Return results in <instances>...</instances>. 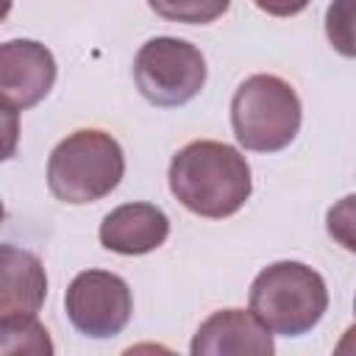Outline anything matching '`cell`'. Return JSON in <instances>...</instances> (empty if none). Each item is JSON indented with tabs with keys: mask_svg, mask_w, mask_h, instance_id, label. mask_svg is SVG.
<instances>
[{
	"mask_svg": "<svg viewBox=\"0 0 356 356\" xmlns=\"http://www.w3.org/2000/svg\"><path fill=\"white\" fill-rule=\"evenodd\" d=\"M44 298L47 273L39 256L17 245H0V320L36 314Z\"/></svg>",
	"mask_w": 356,
	"mask_h": 356,
	"instance_id": "30bf717a",
	"label": "cell"
},
{
	"mask_svg": "<svg viewBox=\"0 0 356 356\" xmlns=\"http://www.w3.org/2000/svg\"><path fill=\"white\" fill-rule=\"evenodd\" d=\"M134 81L142 97L161 108H175L197 97L206 83L203 53L175 36L147 39L134 58Z\"/></svg>",
	"mask_w": 356,
	"mask_h": 356,
	"instance_id": "5b68a950",
	"label": "cell"
},
{
	"mask_svg": "<svg viewBox=\"0 0 356 356\" xmlns=\"http://www.w3.org/2000/svg\"><path fill=\"white\" fill-rule=\"evenodd\" d=\"M256 8H261L264 14H273V17H295L300 14L312 0H253Z\"/></svg>",
	"mask_w": 356,
	"mask_h": 356,
	"instance_id": "9a60e30c",
	"label": "cell"
},
{
	"mask_svg": "<svg viewBox=\"0 0 356 356\" xmlns=\"http://www.w3.org/2000/svg\"><path fill=\"white\" fill-rule=\"evenodd\" d=\"M3 353H53V342L47 328L36 320V314L28 317H6L0 320V356Z\"/></svg>",
	"mask_w": 356,
	"mask_h": 356,
	"instance_id": "8fae6325",
	"label": "cell"
},
{
	"mask_svg": "<svg viewBox=\"0 0 356 356\" xmlns=\"http://www.w3.org/2000/svg\"><path fill=\"white\" fill-rule=\"evenodd\" d=\"M192 356H270L275 350L273 334L250 314V309H222L214 312L209 320L200 323V328L192 337L189 345Z\"/></svg>",
	"mask_w": 356,
	"mask_h": 356,
	"instance_id": "ba28073f",
	"label": "cell"
},
{
	"mask_svg": "<svg viewBox=\"0 0 356 356\" xmlns=\"http://www.w3.org/2000/svg\"><path fill=\"white\" fill-rule=\"evenodd\" d=\"M170 192L197 217L222 220L236 214L253 192L248 159L225 142L197 139L170 161Z\"/></svg>",
	"mask_w": 356,
	"mask_h": 356,
	"instance_id": "6da1fadb",
	"label": "cell"
},
{
	"mask_svg": "<svg viewBox=\"0 0 356 356\" xmlns=\"http://www.w3.org/2000/svg\"><path fill=\"white\" fill-rule=\"evenodd\" d=\"M8 11H11V0H0V22L8 17Z\"/></svg>",
	"mask_w": 356,
	"mask_h": 356,
	"instance_id": "2e32d148",
	"label": "cell"
},
{
	"mask_svg": "<svg viewBox=\"0 0 356 356\" xmlns=\"http://www.w3.org/2000/svg\"><path fill=\"white\" fill-rule=\"evenodd\" d=\"M3 217H6V209H3V200H0V222H3Z\"/></svg>",
	"mask_w": 356,
	"mask_h": 356,
	"instance_id": "e0dca14e",
	"label": "cell"
},
{
	"mask_svg": "<svg viewBox=\"0 0 356 356\" xmlns=\"http://www.w3.org/2000/svg\"><path fill=\"white\" fill-rule=\"evenodd\" d=\"M64 309L78 334L92 339H108L128 325L134 300L128 284L117 273L83 270L67 286Z\"/></svg>",
	"mask_w": 356,
	"mask_h": 356,
	"instance_id": "8992f818",
	"label": "cell"
},
{
	"mask_svg": "<svg viewBox=\"0 0 356 356\" xmlns=\"http://www.w3.org/2000/svg\"><path fill=\"white\" fill-rule=\"evenodd\" d=\"M250 314L281 337L309 334L328 309V289L317 270L303 261H275L264 267L248 292Z\"/></svg>",
	"mask_w": 356,
	"mask_h": 356,
	"instance_id": "7a4b0ae2",
	"label": "cell"
},
{
	"mask_svg": "<svg viewBox=\"0 0 356 356\" xmlns=\"http://www.w3.org/2000/svg\"><path fill=\"white\" fill-rule=\"evenodd\" d=\"M97 236L106 250L120 256H142L167 242L170 220L153 203H122L103 217Z\"/></svg>",
	"mask_w": 356,
	"mask_h": 356,
	"instance_id": "9c48e42d",
	"label": "cell"
},
{
	"mask_svg": "<svg viewBox=\"0 0 356 356\" xmlns=\"http://www.w3.org/2000/svg\"><path fill=\"white\" fill-rule=\"evenodd\" d=\"M350 19H353V0H334L325 14V31L331 44L342 56H353V36H350Z\"/></svg>",
	"mask_w": 356,
	"mask_h": 356,
	"instance_id": "4fadbf2b",
	"label": "cell"
},
{
	"mask_svg": "<svg viewBox=\"0 0 356 356\" xmlns=\"http://www.w3.org/2000/svg\"><path fill=\"white\" fill-rule=\"evenodd\" d=\"M147 6L170 22L206 25L220 19L228 11L231 0H147Z\"/></svg>",
	"mask_w": 356,
	"mask_h": 356,
	"instance_id": "7c38bea8",
	"label": "cell"
},
{
	"mask_svg": "<svg viewBox=\"0 0 356 356\" xmlns=\"http://www.w3.org/2000/svg\"><path fill=\"white\" fill-rule=\"evenodd\" d=\"M56 83V58L36 39L0 44V103L25 111L47 97Z\"/></svg>",
	"mask_w": 356,
	"mask_h": 356,
	"instance_id": "52a82bcc",
	"label": "cell"
},
{
	"mask_svg": "<svg viewBox=\"0 0 356 356\" xmlns=\"http://www.w3.org/2000/svg\"><path fill=\"white\" fill-rule=\"evenodd\" d=\"M300 97L278 75H250L231 97L234 136L253 153H278L292 145L300 131Z\"/></svg>",
	"mask_w": 356,
	"mask_h": 356,
	"instance_id": "277c9868",
	"label": "cell"
},
{
	"mask_svg": "<svg viewBox=\"0 0 356 356\" xmlns=\"http://www.w3.org/2000/svg\"><path fill=\"white\" fill-rule=\"evenodd\" d=\"M125 175L120 142L97 128H83L61 139L47 159V186L61 203H95L117 189Z\"/></svg>",
	"mask_w": 356,
	"mask_h": 356,
	"instance_id": "3957f363",
	"label": "cell"
},
{
	"mask_svg": "<svg viewBox=\"0 0 356 356\" xmlns=\"http://www.w3.org/2000/svg\"><path fill=\"white\" fill-rule=\"evenodd\" d=\"M19 145V117L14 108L0 103V161H8Z\"/></svg>",
	"mask_w": 356,
	"mask_h": 356,
	"instance_id": "5bb4252c",
	"label": "cell"
}]
</instances>
